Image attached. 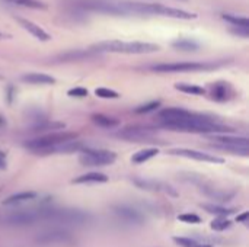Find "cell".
<instances>
[{
    "label": "cell",
    "instance_id": "e0dca14e",
    "mask_svg": "<svg viewBox=\"0 0 249 247\" xmlns=\"http://www.w3.org/2000/svg\"><path fill=\"white\" fill-rule=\"evenodd\" d=\"M222 17L232 25V28H247L249 29V19L247 16H236V15H231V13H225L222 15Z\"/></svg>",
    "mask_w": 249,
    "mask_h": 247
},
{
    "label": "cell",
    "instance_id": "4316f807",
    "mask_svg": "<svg viewBox=\"0 0 249 247\" xmlns=\"http://www.w3.org/2000/svg\"><path fill=\"white\" fill-rule=\"evenodd\" d=\"M210 226H212V229H213V230L223 231V230H226V229H229V227H231V221H229V220H226V218H217V220H214Z\"/></svg>",
    "mask_w": 249,
    "mask_h": 247
},
{
    "label": "cell",
    "instance_id": "ac0fdd59",
    "mask_svg": "<svg viewBox=\"0 0 249 247\" xmlns=\"http://www.w3.org/2000/svg\"><path fill=\"white\" fill-rule=\"evenodd\" d=\"M7 3L16 4V6H22V7H28V9H34V10H47V4L41 0H6Z\"/></svg>",
    "mask_w": 249,
    "mask_h": 247
},
{
    "label": "cell",
    "instance_id": "7402d4cb",
    "mask_svg": "<svg viewBox=\"0 0 249 247\" xmlns=\"http://www.w3.org/2000/svg\"><path fill=\"white\" fill-rule=\"evenodd\" d=\"M172 47L181 51H196L200 48V44L193 41V39H178L175 42H172Z\"/></svg>",
    "mask_w": 249,
    "mask_h": 247
},
{
    "label": "cell",
    "instance_id": "5bb4252c",
    "mask_svg": "<svg viewBox=\"0 0 249 247\" xmlns=\"http://www.w3.org/2000/svg\"><path fill=\"white\" fill-rule=\"evenodd\" d=\"M69 239H70V234H69V233H64V231H48V233H44L42 236H39V237H38V242H39V243L50 245V243L67 242Z\"/></svg>",
    "mask_w": 249,
    "mask_h": 247
},
{
    "label": "cell",
    "instance_id": "ba28073f",
    "mask_svg": "<svg viewBox=\"0 0 249 247\" xmlns=\"http://www.w3.org/2000/svg\"><path fill=\"white\" fill-rule=\"evenodd\" d=\"M115 159H117V156L112 151L86 148L79 160L85 166H107V165H112L115 162Z\"/></svg>",
    "mask_w": 249,
    "mask_h": 247
},
{
    "label": "cell",
    "instance_id": "484cf974",
    "mask_svg": "<svg viewBox=\"0 0 249 247\" xmlns=\"http://www.w3.org/2000/svg\"><path fill=\"white\" fill-rule=\"evenodd\" d=\"M95 95L98 98H104V99H117V98H120V95L115 90H111V89H107V87H98L95 90Z\"/></svg>",
    "mask_w": 249,
    "mask_h": 247
},
{
    "label": "cell",
    "instance_id": "83f0119b",
    "mask_svg": "<svg viewBox=\"0 0 249 247\" xmlns=\"http://www.w3.org/2000/svg\"><path fill=\"white\" fill-rule=\"evenodd\" d=\"M159 103H160L159 100H156V102H150V103H146V105H143V106L137 108V109H136V112H137V114H147V112H152V111L158 109Z\"/></svg>",
    "mask_w": 249,
    "mask_h": 247
},
{
    "label": "cell",
    "instance_id": "d6a6232c",
    "mask_svg": "<svg viewBox=\"0 0 249 247\" xmlns=\"http://www.w3.org/2000/svg\"><path fill=\"white\" fill-rule=\"evenodd\" d=\"M247 218H248V213H244L242 215H239V217H238V223H245V221H247Z\"/></svg>",
    "mask_w": 249,
    "mask_h": 247
},
{
    "label": "cell",
    "instance_id": "4dcf8cb0",
    "mask_svg": "<svg viewBox=\"0 0 249 247\" xmlns=\"http://www.w3.org/2000/svg\"><path fill=\"white\" fill-rule=\"evenodd\" d=\"M232 32L238 33V35H241L244 38H247L249 35V29H247V28H232Z\"/></svg>",
    "mask_w": 249,
    "mask_h": 247
},
{
    "label": "cell",
    "instance_id": "7c38bea8",
    "mask_svg": "<svg viewBox=\"0 0 249 247\" xmlns=\"http://www.w3.org/2000/svg\"><path fill=\"white\" fill-rule=\"evenodd\" d=\"M114 213L118 218H121L125 223H131V224H142L144 221V215L137 211L136 208H131L128 205H120L114 208Z\"/></svg>",
    "mask_w": 249,
    "mask_h": 247
},
{
    "label": "cell",
    "instance_id": "f546056e",
    "mask_svg": "<svg viewBox=\"0 0 249 247\" xmlns=\"http://www.w3.org/2000/svg\"><path fill=\"white\" fill-rule=\"evenodd\" d=\"M69 96H74V98H85L88 96V90L85 87H74L69 90Z\"/></svg>",
    "mask_w": 249,
    "mask_h": 247
},
{
    "label": "cell",
    "instance_id": "8fae6325",
    "mask_svg": "<svg viewBox=\"0 0 249 247\" xmlns=\"http://www.w3.org/2000/svg\"><path fill=\"white\" fill-rule=\"evenodd\" d=\"M15 20L28 32V33H31L34 38H36L38 41H41V42H47V41H50L51 39V35L47 32V31H44L41 26H38V25H35L34 22H31V20H28V19H25V17H20V16H16L15 17Z\"/></svg>",
    "mask_w": 249,
    "mask_h": 247
},
{
    "label": "cell",
    "instance_id": "836d02e7",
    "mask_svg": "<svg viewBox=\"0 0 249 247\" xmlns=\"http://www.w3.org/2000/svg\"><path fill=\"white\" fill-rule=\"evenodd\" d=\"M12 36L10 35H7V33H3V32H0V39H10Z\"/></svg>",
    "mask_w": 249,
    "mask_h": 247
},
{
    "label": "cell",
    "instance_id": "9a60e30c",
    "mask_svg": "<svg viewBox=\"0 0 249 247\" xmlns=\"http://www.w3.org/2000/svg\"><path fill=\"white\" fill-rule=\"evenodd\" d=\"M102 182H108V176H105L104 173H98V172L82 175L73 181V183H102Z\"/></svg>",
    "mask_w": 249,
    "mask_h": 247
},
{
    "label": "cell",
    "instance_id": "1f68e13d",
    "mask_svg": "<svg viewBox=\"0 0 249 247\" xmlns=\"http://www.w3.org/2000/svg\"><path fill=\"white\" fill-rule=\"evenodd\" d=\"M6 167V157L3 153H0V169H4Z\"/></svg>",
    "mask_w": 249,
    "mask_h": 247
},
{
    "label": "cell",
    "instance_id": "5b68a950",
    "mask_svg": "<svg viewBox=\"0 0 249 247\" xmlns=\"http://www.w3.org/2000/svg\"><path fill=\"white\" fill-rule=\"evenodd\" d=\"M38 218L45 221H57L64 224H83L89 215L80 210H39Z\"/></svg>",
    "mask_w": 249,
    "mask_h": 247
},
{
    "label": "cell",
    "instance_id": "30bf717a",
    "mask_svg": "<svg viewBox=\"0 0 249 247\" xmlns=\"http://www.w3.org/2000/svg\"><path fill=\"white\" fill-rule=\"evenodd\" d=\"M174 156H182V157H188V159H194V160H200V162H209V163H223V159L212 156L209 153H203L198 150H190V148H175L169 151Z\"/></svg>",
    "mask_w": 249,
    "mask_h": 247
},
{
    "label": "cell",
    "instance_id": "8992f818",
    "mask_svg": "<svg viewBox=\"0 0 249 247\" xmlns=\"http://www.w3.org/2000/svg\"><path fill=\"white\" fill-rule=\"evenodd\" d=\"M216 64H207V63H163V64L150 66V70L158 73H190V71L212 70Z\"/></svg>",
    "mask_w": 249,
    "mask_h": 247
},
{
    "label": "cell",
    "instance_id": "d4e9b609",
    "mask_svg": "<svg viewBox=\"0 0 249 247\" xmlns=\"http://www.w3.org/2000/svg\"><path fill=\"white\" fill-rule=\"evenodd\" d=\"M174 242L181 247H210L207 245H201V243H198L196 240L187 239V237H174Z\"/></svg>",
    "mask_w": 249,
    "mask_h": 247
},
{
    "label": "cell",
    "instance_id": "7a4b0ae2",
    "mask_svg": "<svg viewBox=\"0 0 249 247\" xmlns=\"http://www.w3.org/2000/svg\"><path fill=\"white\" fill-rule=\"evenodd\" d=\"M127 15H160V16H168V17H175V19H196L197 15L191 12H185L182 9L177 7H169L163 6L159 3H142V1H125L121 3Z\"/></svg>",
    "mask_w": 249,
    "mask_h": 247
},
{
    "label": "cell",
    "instance_id": "cb8c5ba5",
    "mask_svg": "<svg viewBox=\"0 0 249 247\" xmlns=\"http://www.w3.org/2000/svg\"><path fill=\"white\" fill-rule=\"evenodd\" d=\"M203 208L210 213V214H217V215H222V217H228L231 214H233V210H228V208H222V207H217V205H203Z\"/></svg>",
    "mask_w": 249,
    "mask_h": 247
},
{
    "label": "cell",
    "instance_id": "603a6c76",
    "mask_svg": "<svg viewBox=\"0 0 249 247\" xmlns=\"http://www.w3.org/2000/svg\"><path fill=\"white\" fill-rule=\"evenodd\" d=\"M175 89L184 92V93H188V95H197V96H201L206 93V89L200 87V86H194V84H187V83H178L175 84Z\"/></svg>",
    "mask_w": 249,
    "mask_h": 247
},
{
    "label": "cell",
    "instance_id": "6da1fadb",
    "mask_svg": "<svg viewBox=\"0 0 249 247\" xmlns=\"http://www.w3.org/2000/svg\"><path fill=\"white\" fill-rule=\"evenodd\" d=\"M166 128H172L174 131H185V132H198V134H216L231 131L225 125L219 124L216 119L210 116H204L200 114H193L187 111L181 118L175 121L162 122Z\"/></svg>",
    "mask_w": 249,
    "mask_h": 247
},
{
    "label": "cell",
    "instance_id": "3957f363",
    "mask_svg": "<svg viewBox=\"0 0 249 247\" xmlns=\"http://www.w3.org/2000/svg\"><path fill=\"white\" fill-rule=\"evenodd\" d=\"M92 52H118V54H149L159 51V45L140 41H105L90 47Z\"/></svg>",
    "mask_w": 249,
    "mask_h": 247
},
{
    "label": "cell",
    "instance_id": "f1b7e54d",
    "mask_svg": "<svg viewBox=\"0 0 249 247\" xmlns=\"http://www.w3.org/2000/svg\"><path fill=\"white\" fill-rule=\"evenodd\" d=\"M178 218H179L182 223H187V224H198V223H201L200 217L196 215V214H182V215H179Z\"/></svg>",
    "mask_w": 249,
    "mask_h": 247
},
{
    "label": "cell",
    "instance_id": "9c48e42d",
    "mask_svg": "<svg viewBox=\"0 0 249 247\" xmlns=\"http://www.w3.org/2000/svg\"><path fill=\"white\" fill-rule=\"evenodd\" d=\"M38 211H20L16 214H12L4 218V223L7 226H16V227H25L32 226L38 223Z\"/></svg>",
    "mask_w": 249,
    "mask_h": 247
},
{
    "label": "cell",
    "instance_id": "2e32d148",
    "mask_svg": "<svg viewBox=\"0 0 249 247\" xmlns=\"http://www.w3.org/2000/svg\"><path fill=\"white\" fill-rule=\"evenodd\" d=\"M229 93H231V86L225 82H219L213 86V90H212V95H213V99L216 100H228L229 99Z\"/></svg>",
    "mask_w": 249,
    "mask_h": 247
},
{
    "label": "cell",
    "instance_id": "52a82bcc",
    "mask_svg": "<svg viewBox=\"0 0 249 247\" xmlns=\"http://www.w3.org/2000/svg\"><path fill=\"white\" fill-rule=\"evenodd\" d=\"M212 141L217 143L219 147L233 151L235 154H242V156H248V144L249 140L247 137H233V135H210L209 137Z\"/></svg>",
    "mask_w": 249,
    "mask_h": 247
},
{
    "label": "cell",
    "instance_id": "ffe728a7",
    "mask_svg": "<svg viewBox=\"0 0 249 247\" xmlns=\"http://www.w3.org/2000/svg\"><path fill=\"white\" fill-rule=\"evenodd\" d=\"M36 197L35 192H19V194H15L12 197H9L7 199H4V205H13V204H20V202H25V201H31Z\"/></svg>",
    "mask_w": 249,
    "mask_h": 247
},
{
    "label": "cell",
    "instance_id": "277c9868",
    "mask_svg": "<svg viewBox=\"0 0 249 247\" xmlns=\"http://www.w3.org/2000/svg\"><path fill=\"white\" fill-rule=\"evenodd\" d=\"M77 138L76 132H69V131H60V132H51L47 135H41L36 138H32L29 141L25 143V147L35 151V153H42V154H48L51 153L55 147L74 141Z\"/></svg>",
    "mask_w": 249,
    "mask_h": 247
},
{
    "label": "cell",
    "instance_id": "4fadbf2b",
    "mask_svg": "<svg viewBox=\"0 0 249 247\" xmlns=\"http://www.w3.org/2000/svg\"><path fill=\"white\" fill-rule=\"evenodd\" d=\"M20 80L25 83H29V84H53V83H55L54 77L44 74V73H28V74H23L20 77Z\"/></svg>",
    "mask_w": 249,
    "mask_h": 247
},
{
    "label": "cell",
    "instance_id": "d6986e66",
    "mask_svg": "<svg viewBox=\"0 0 249 247\" xmlns=\"http://www.w3.org/2000/svg\"><path fill=\"white\" fill-rule=\"evenodd\" d=\"M92 121L96 124V125H99V127H102V128H114V127H117V125H120V121L118 119H115V118H112V116H107V115H93L92 116Z\"/></svg>",
    "mask_w": 249,
    "mask_h": 247
},
{
    "label": "cell",
    "instance_id": "44dd1931",
    "mask_svg": "<svg viewBox=\"0 0 249 247\" xmlns=\"http://www.w3.org/2000/svg\"><path fill=\"white\" fill-rule=\"evenodd\" d=\"M158 153H159V151H158V148H144V150H142V151L136 153V154L131 157V162H134V163L140 165V163H144V162L150 160V159H152V157H155Z\"/></svg>",
    "mask_w": 249,
    "mask_h": 247
}]
</instances>
